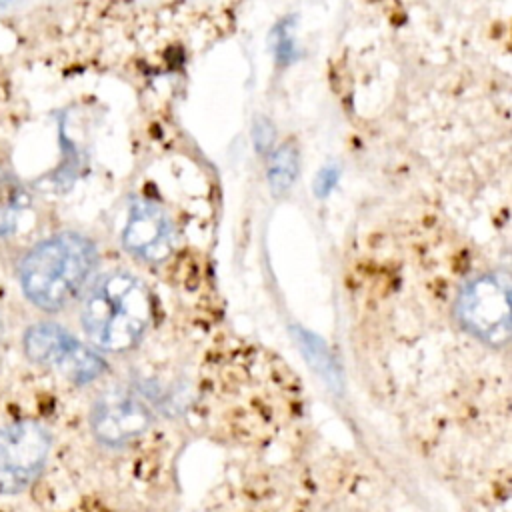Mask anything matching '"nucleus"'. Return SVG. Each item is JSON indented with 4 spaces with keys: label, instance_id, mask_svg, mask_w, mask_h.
<instances>
[{
    "label": "nucleus",
    "instance_id": "f257e3e1",
    "mask_svg": "<svg viewBox=\"0 0 512 512\" xmlns=\"http://www.w3.org/2000/svg\"><path fill=\"white\" fill-rule=\"evenodd\" d=\"M98 262L94 244L76 232H60L38 242L20 262L24 296L46 312L68 306L86 286Z\"/></svg>",
    "mask_w": 512,
    "mask_h": 512
},
{
    "label": "nucleus",
    "instance_id": "f03ea898",
    "mask_svg": "<svg viewBox=\"0 0 512 512\" xmlns=\"http://www.w3.org/2000/svg\"><path fill=\"white\" fill-rule=\"evenodd\" d=\"M150 320L146 286L128 272L102 276L82 306V326L102 350L126 352L134 348Z\"/></svg>",
    "mask_w": 512,
    "mask_h": 512
},
{
    "label": "nucleus",
    "instance_id": "7ed1b4c3",
    "mask_svg": "<svg viewBox=\"0 0 512 512\" xmlns=\"http://www.w3.org/2000/svg\"><path fill=\"white\" fill-rule=\"evenodd\" d=\"M456 312L460 324L490 346L510 340V282L504 274H482L464 284Z\"/></svg>",
    "mask_w": 512,
    "mask_h": 512
},
{
    "label": "nucleus",
    "instance_id": "20e7f679",
    "mask_svg": "<svg viewBox=\"0 0 512 512\" xmlns=\"http://www.w3.org/2000/svg\"><path fill=\"white\" fill-rule=\"evenodd\" d=\"M50 452L48 430L34 420H18L0 428V496L28 488Z\"/></svg>",
    "mask_w": 512,
    "mask_h": 512
},
{
    "label": "nucleus",
    "instance_id": "39448f33",
    "mask_svg": "<svg viewBox=\"0 0 512 512\" xmlns=\"http://www.w3.org/2000/svg\"><path fill=\"white\" fill-rule=\"evenodd\" d=\"M26 356L48 368H56L78 384L90 382L104 370L98 354L90 352L70 332L56 324H34L24 332Z\"/></svg>",
    "mask_w": 512,
    "mask_h": 512
},
{
    "label": "nucleus",
    "instance_id": "423d86ee",
    "mask_svg": "<svg viewBox=\"0 0 512 512\" xmlns=\"http://www.w3.org/2000/svg\"><path fill=\"white\" fill-rule=\"evenodd\" d=\"M148 424V408L126 390L104 392L92 410V430L100 442L110 446H120L140 436Z\"/></svg>",
    "mask_w": 512,
    "mask_h": 512
},
{
    "label": "nucleus",
    "instance_id": "0eeeda50",
    "mask_svg": "<svg viewBox=\"0 0 512 512\" xmlns=\"http://www.w3.org/2000/svg\"><path fill=\"white\" fill-rule=\"evenodd\" d=\"M124 246L148 262L166 258L172 250V224L166 212L150 200H136L124 228Z\"/></svg>",
    "mask_w": 512,
    "mask_h": 512
},
{
    "label": "nucleus",
    "instance_id": "6e6552de",
    "mask_svg": "<svg viewBox=\"0 0 512 512\" xmlns=\"http://www.w3.org/2000/svg\"><path fill=\"white\" fill-rule=\"evenodd\" d=\"M30 204V196L20 178L0 166V238L12 234Z\"/></svg>",
    "mask_w": 512,
    "mask_h": 512
},
{
    "label": "nucleus",
    "instance_id": "1a4fd4ad",
    "mask_svg": "<svg viewBox=\"0 0 512 512\" xmlns=\"http://www.w3.org/2000/svg\"><path fill=\"white\" fill-rule=\"evenodd\" d=\"M298 174V152L292 144L280 146L268 166V180L274 194H284Z\"/></svg>",
    "mask_w": 512,
    "mask_h": 512
},
{
    "label": "nucleus",
    "instance_id": "9d476101",
    "mask_svg": "<svg viewBox=\"0 0 512 512\" xmlns=\"http://www.w3.org/2000/svg\"><path fill=\"white\" fill-rule=\"evenodd\" d=\"M336 180H338V168H336V166H324V168L318 172L316 180H314V192H316V196H326V194L334 188Z\"/></svg>",
    "mask_w": 512,
    "mask_h": 512
},
{
    "label": "nucleus",
    "instance_id": "9b49d317",
    "mask_svg": "<svg viewBox=\"0 0 512 512\" xmlns=\"http://www.w3.org/2000/svg\"><path fill=\"white\" fill-rule=\"evenodd\" d=\"M274 140V132H272V126L268 120H258L256 126H254V142L258 146V150H266Z\"/></svg>",
    "mask_w": 512,
    "mask_h": 512
},
{
    "label": "nucleus",
    "instance_id": "f8f14e48",
    "mask_svg": "<svg viewBox=\"0 0 512 512\" xmlns=\"http://www.w3.org/2000/svg\"><path fill=\"white\" fill-rule=\"evenodd\" d=\"M2 334H4V324H2V318H0V340H2Z\"/></svg>",
    "mask_w": 512,
    "mask_h": 512
}]
</instances>
